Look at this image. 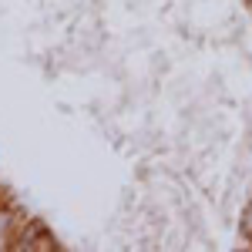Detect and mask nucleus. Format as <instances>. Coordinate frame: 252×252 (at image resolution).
Masks as SVG:
<instances>
[{
  "instance_id": "obj_1",
  "label": "nucleus",
  "mask_w": 252,
  "mask_h": 252,
  "mask_svg": "<svg viewBox=\"0 0 252 252\" xmlns=\"http://www.w3.org/2000/svg\"><path fill=\"white\" fill-rule=\"evenodd\" d=\"M24 222H27L24 209H20L14 198L0 195V252H10V246H14V239H17Z\"/></svg>"
},
{
  "instance_id": "obj_2",
  "label": "nucleus",
  "mask_w": 252,
  "mask_h": 252,
  "mask_svg": "<svg viewBox=\"0 0 252 252\" xmlns=\"http://www.w3.org/2000/svg\"><path fill=\"white\" fill-rule=\"evenodd\" d=\"M239 239H242L246 249H252V195L246 198V205L239 209Z\"/></svg>"
}]
</instances>
